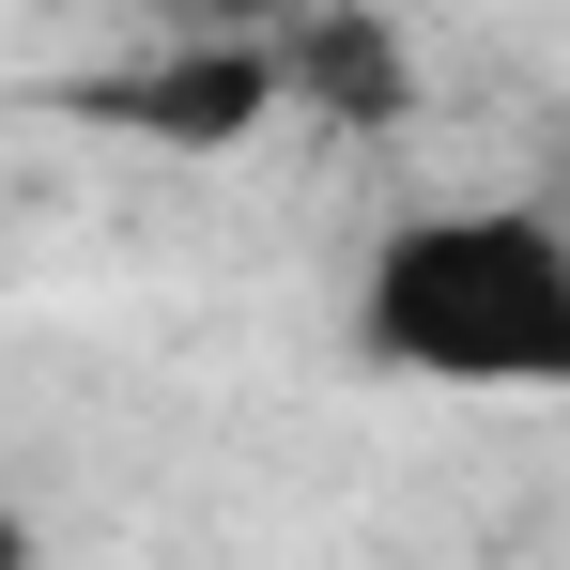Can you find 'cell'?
<instances>
[{
  "label": "cell",
  "instance_id": "3957f363",
  "mask_svg": "<svg viewBox=\"0 0 570 570\" xmlns=\"http://www.w3.org/2000/svg\"><path fill=\"white\" fill-rule=\"evenodd\" d=\"M278 94H324L340 124H401V108H416V62H401V31H385V16L340 0V16H308V31H293Z\"/></svg>",
  "mask_w": 570,
  "mask_h": 570
},
{
  "label": "cell",
  "instance_id": "277c9868",
  "mask_svg": "<svg viewBox=\"0 0 570 570\" xmlns=\"http://www.w3.org/2000/svg\"><path fill=\"white\" fill-rule=\"evenodd\" d=\"M0 570H31V524H16V509H0Z\"/></svg>",
  "mask_w": 570,
  "mask_h": 570
},
{
  "label": "cell",
  "instance_id": "5b68a950",
  "mask_svg": "<svg viewBox=\"0 0 570 570\" xmlns=\"http://www.w3.org/2000/svg\"><path fill=\"white\" fill-rule=\"evenodd\" d=\"M155 16H186V31H200V16H216V0H155Z\"/></svg>",
  "mask_w": 570,
  "mask_h": 570
},
{
  "label": "cell",
  "instance_id": "7a4b0ae2",
  "mask_svg": "<svg viewBox=\"0 0 570 570\" xmlns=\"http://www.w3.org/2000/svg\"><path fill=\"white\" fill-rule=\"evenodd\" d=\"M94 124H124V139H247L263 108H278V47H247V31H200V47H170V62H139V78H94Z\"/></svg>",
  "mask_w": 570,
  "mask_h": 570
},
{
  "label": "cell",
  "instance_id": "6da1fadb",
  "mask_svg": "<svg viewBox=\"0 0 570 570\" xmlns=\"http://www.w3.org/2000/svg\"><path fill=\"white\" fill-rule=\"evenodd\" d=\"M355 340L416 385H556L570 371V247L524 200H432L371 247Z\"/></svg>",
  "mask_w": 570,
  "mask_h": 570
}]
</instances>
